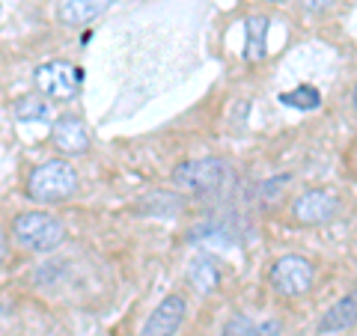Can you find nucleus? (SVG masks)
Instances as JSON below:
<instances>
[{"label": "nucleus", "instance_id": "obj_14", "mask_svg": "<svg viewBox=\"0 0 357 336\" xmlns=\"http://www.w3.org/2000/svg\"><path fill=\"white\" fill-rule=\"evenodd\" d=\"M15 114L21 122H51L54 119V107L45 102L42 96H27L15 105Z\"/></svg>", "mask_w": 357, "mask_h": 336}, {"label": "nucleus", "instance_id": "obj_17", "mask_svg": "<svg viewBox=\"0 0 357 336\" xmlns=\"http://www.w3.org/2000/svg\"><path fill=\"white\" fill-rule=\"evenodd\" d=\"M6 256V235H3V229H0V259Z\"/></svg>", "mask_w": 357, "mask_h": 336}, {"label": "nucleus", "instance_id": "obj_3", "mask_svg": "<svg viewBox=\"0 0 357 336\" xmlns=\"http://www.w3.org/2000/svg\"><path fill=\"white\" fill-rule=\"evenodd\" d=\"M227 182H229V167L220 158L188 161L173 170V185L178 190H188V194H215Z\"/></svg>", "mask_w": 357, "mask_h": 336}, {"label": "nucleus", "instance_id": "obj_10", "mask_svg": "<svg viewBox=\"0 0 357 336\" xmlns=\"http://www.w3.org/2000/svg\"><path fill=\"white\" fill-rule=\"evenodd\" d=\"M280 333V321L277 319H265V321H253L248 316H232L223 328V336H277Z\"/></svg>", "mask_w": 357, "mask_h": 336}, {"label": "nucleus", "instance_id": "obj_7", "mask_svg": "<svg viewBox=\"0 0 357 336\" xmlns=\"http://www.w3.org/2000/svg\"><path fill=\"white\" fill-rule=\"evenodd\" d=\"M185 312H188V304L182 295H167L146 319L140 336H176V330L182 328V321H185Z\"/></svg>", "mask_w": 357, "mask_h": 336}, {"label": "nucleus", "instance_id": "obj_18", "mask_svg": "<svg viewBox=\"0 0 357 336\" xmlns=\"http://www.w3.org/2000/svg\"><path fill=\"white\" fill-rule=\"evenodd\" d=\"M0 312H3V300H0Z\"/></svg>", "mask_w": 357, "mask_h": 336}, {"label": "nucleus", "instance_id": "obj_15", "mask_svg": "<svg viewBox=\"0 0 357 336\" xmlns=\"http://www.w3.org/2000/svg\"><path fill=\"white\" fill-rule=\"evenodd\" d=\"M280 102L289 107H298V110H316L321 105V96L316 86H298V89H289V93L280 96Z\"/></svg>", "mask_w": 357, "mask_h": 336}, {"label": "nucleus", "instance_id": "obj_12", "mask_svg": "<svg viewBox=\"0 0 357 336\" xmlns=\"http://www.w3.org/2000/svg\"><path fill=\"white\" fill-rule=\"evenodd\" d=\"M349 328H354V295H345L342 300H337V304L321 316V324H319L321 333L349 330Z\"/></svg>", "mask_w": 357, "mask_h": 336}, {"label": "nucleus", "instance_id": "obj_8", "mask_svg": "<svg viewBox=\"0 0 357 336\" xmlns=\"http://www.w3.org/2000/svg\"><path fill=\"white\" fill-rule=\"evenodd\" d=\"M54 146L66 155H81L89 149V134L77 116H63L54 122Z\"/></svg>", "mask_w": 357, "mask_h": 336}, {"label": "nucleus", "instance_id": "obj_6", "mask_svg": "<svg viewBox=\"0 0 357 336\" xmlns=\"http://www.w3.org/2000/svg\"><path fill=\"white\" fill-rule=\"evenodd\" d=\"M340 211V199L331 194V190H307V194H301L292 206V215L298 223H304V227H316V223H328L333 215Z\"/></svg>", "mask_w": 357, "mask_h": 336}, {"label": "nucleus", "instance_id": "obj_5", "mask_svg": "<svg viewBox=\"0 0 357 336\" xmlns=\"http://www.w3.org/2000/svg\"><path fill=\"white\" fill-rule=\"evenodd\" d=\"M312 265L304 259V256H283V259H277L274 268H271V286L277 295L283 298H298L310 292L312 286Z\"/></svg>", "mask_w": 357, "mask_h": 336}, {"label": "nucleus", "instance_id": "obj_1", "mask_svg": "<svg viewBox=\"0 0 357 336\" xmlns=\"http://www.w3.org/2000/svg\"><path fill=\"white\" fill-rule=\"evenodd\" d=\"M75 188L77 176L66 161H45L27 178V194L36 203H63L75 194Z\"/></svg>", "mask_w": 357, "mask_h": 336}, {"label": "nucleus", "instance_id": "obj_4", "mask_svg": "<svg viewBox=\"0 0 357 336\" xmlns=\"http://www.w3.org/2000/svg\"><path fill=\"white\" fill-rule=\"evenodd\" d=\"M33 77H36L39 93L48 98H57V102H69V98L77 96V89H81V69L66 60L42 63Z\"/></svg>", "mask_w": 357, "mask_h": 336}, {"label": "nucleus", "instance_id": "obj_16", "mask_svg": "<svg viewBox=\"0 0 357 336\" xmlns=\"http://www.w3.org/2000/svg\"><path fill=\"white\" fill-rule=\"evenodd\" d=\"M301 6H304L307 13H325V9L333 6V0H301Z\"/></svg>", "mask_w": 357, "mask_h": 336}, {"label": "nucleus", "instance_id": "obj_2", "mask_svg": "<svg viewBox=\"0 0 357 336\" xmlns=\"http://www.w3.org/2000/svg\"><path fill=\"white\" fill-rule=\"evenodd\" d=\"M15 238L21 247L27 250H36V253H48L54 247H60L63 238H66V229L57 217L51 215H42V211H30V215H21L15 220Z\"/></svg>", "mask_w": 357, "mask_h": 336}, {"label": "nucleus", "instance_id": "obj_13", "mask_svg": "<svg viewBox=\"0 0 357 336\" xmlns=\"http://www.w3.org/2000/svg\"><path fill=\"white\" fill-rule=\"evenodd\" d=\"M188 280H191V286L199 295H208L220 286V271L211 259H194L191 268H188Z\"/></svg>", "mask_w": 357, "mask_h": 336}, {"label": "nucleus", "instance_id": "obj_9", "mask_svg": "<svg viewBox=\"0 0 357 336\" xmlns=\"http://www.w3.org/2000/svg\"><path fill=\"white\" fill-rule=\"evenodd\" d=\"M116 0H63L60 3V21L69 27H81L89 24L93 18L105 15Z\"/></svg>", "mask_w": 357, "mask_h": 336}, {"label": "nucleus", "instance_id": "obj_11", "mask_svg": "<svg viewBox=\"0 0 357 336\" xmlns=\"http://www.w3.org/2000/svg\"><path fill=\"white\" fill-rule=\"evenodd\" d=\"M244 24H248V48H244V57L250 63H259L268 54V18L250 15Z\"/></svg>", "mask_w": 357, "mask_h": 336}]
</instances>
